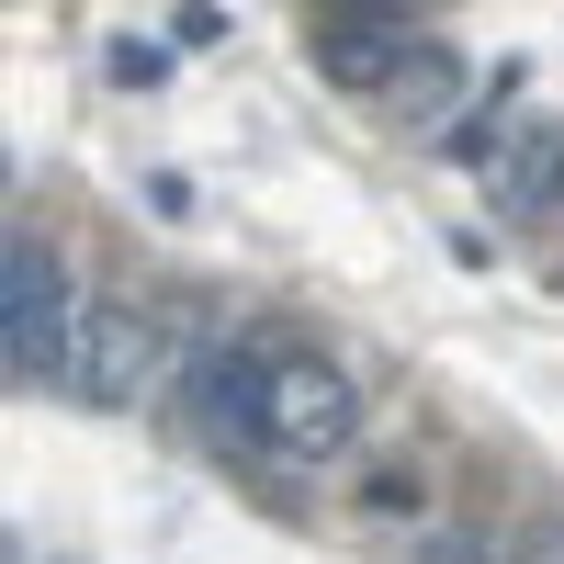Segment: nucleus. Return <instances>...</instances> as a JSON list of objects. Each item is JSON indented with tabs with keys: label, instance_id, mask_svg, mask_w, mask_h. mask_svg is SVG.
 <instances>
[{
	"label": "nucleus",
	"instance_id": "f257e3e1",
	"mask_svg": "<svg viewBox=\"0 0 564 564\" xmlns=\"http://www.w3.org/2000/svg\"><path fill=\"white\" fill-rule=\"evenodd\" d=\"M0 350H12V372H68L79 350V294H68V260L45 238H12V260H0Z\"/></svg>",
	"mask_w": 564,
	"mask_h": 564
},
{
	"label": "nucleus",
	"instance_id": "f03ea898",
	"mask_svg": "<svg viewBox=\"0 0 564 564\" xmlns=\"http://www.w3.org/2000/svg\"><path fill=\"white\" fill-rule=\"evenodd\" d=\"M361 441V384L316 350H271V452L282 463H339Z\"/></svg>",
	"mask_w": 564,
	"mask_h": 564
},
{
	"label": "nucleus",
	"instance_id": "7ed1b4c3",
	"mask_svg": "<svg viewBox=\"0 0 564 564\" xmlns=\"http://www.w3.org/2000/svg\"><path fill=\"white\" fill-rule=\"evenodd\" d=\"M148 361H159V327L135 316V305H79V350H68V384H79L90 406H135Z\"/></svg>",
	"mask_w": 564,
	"mask_h": 564
},
{
	"label": "nucleus",
	"instance_id": "20e7f679",
	"mask_svg": "<svg viewBox=\"0 0 564 564\" xmlns=\"http://www.w3.org/2000/svg\"><path fill=\"white\" fill-rule=\"evenodd\" d=\"M181 406H193L215 441H271V350H193Z\"/></svg>",
	"mask_w": 564,
	"mask_h": 564
},
{
	"label": "nucleus",
	"instance_id": "39448f33",
	"mask_svg": "<svg viewBox=\"0 0 564 564\" xmlns=\"http://www.w3.org/2000/svg\"><path fill=\"white\" fill-rule=\"evenodd\" d=\"M564 204V135H520L508 148V215H553Z\"/></svg>",
	"mask_w": 564,
	"mask_h": 564
},
{
	"label": "nucleus",
	"instance_id": "423d86ee",
	"mask_svg": "<svg viewBox=\"0 0 564 564\" xmlns=\"http://www.w3.org/2000/svg\"><path fill=\"white\" fill-rule=\"evenodd\" d=\"M395 57H406L395 34H339V45H327V79H350V90H384V79H395Z\"/></svg>",
	"mask_w": 564,
	"mask_h": 564
},
{
	"label": "nucleus",
	"instance_id": "0eeeda50",
	"mask_svg": "<svg viewBox=\"0 0 564 564\" xmlns=\"http://www.w3.org/2000/svg\"><path fill=\"white\" fill-rule=\"evenodd\" d=\"M417 564H486V542H417Z\"/></svg>",
	"mask_w": 564,
	"mask_h": 564
}]
</instances>
